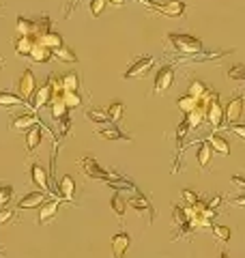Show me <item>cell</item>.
I'll list each match as a JSON object with an SVG mask.
<instances>
[{"mask_svg":"<svg viewBox=\"0 0 245 258\" xmlns=\"http://www.w3.org/2000/svg\"><path fill=\"white\" fill-rule=\"evenodd\" d=\"M88 7H91V15H93V18H101L103 11H105V7H108V0H91Z\"/></svg>","mask_w":245,"mask_h":258,"instance_id":"39","label":"cell"},{"mask_svg":"<svg viewBox=\"0 0 245 258\" xmlns=\"http://www.w3.org/2000/svg\"><path fill=\"white\" fill-rule=\"evenodd\" d=\"M15 30H18V35H32L35 37V20H26L24 15H18Z\"/></svg>","mask_w":245,"mask_h":258,"instance_id":"27","label":"cell"},{"mask_svg":"<svg viewBox=\"0 0 245 258\" xmlns=\"http://www.w3.org/2000/svg\"><path fill=\"white\" fill-rule=\"evenodd\" d=\"M13 198V187L11 185H0V209H5Z\"/></svg>","mask_w":245,"mask_h":258,"instance_id":"40","label":"cell"},{"mask_svg":"<svg viewBox=\"0 0 245 258\" xmlns=\"http://www.w3.org/2000/svg\"><path fill=\"white\" fill-rule=\"evenodd\" d=\"M0 64H3V60H0Z\"/></svg>","mask_w":245,"mask_h":258,"instance_id":"51","label":"cell"},{"mask_svg":"<svg viewBox=\"0 0 245 258\" xmlns=\"http://www.w3.org/2000/svg\"><path fill=\"white\" fill-rule=\"evenodd\" d=\"M30 181L35 183L41 191H45V194L52 191V189H50V176H47L45 168L41 166V164H32V166H30Z\"/></svg>","mask_w":245,"mask_h":258,"instance_id":"9","label":"cell"},{"mask_svg":"<svg viewBox=\"0 0 245 258\" xmlns=\"http://www.w3.org/2000/svg\"><path fill=\"white\" fill-rule=\"evenodd\" d=\"M170 43L174 45V50L183 56H194L202 52V41L196 39L194 35H181V32H170L168 35Z\"/></svg>","mask_w":245,"mask_h":258,"instance_id":"1","label":"cell"},{"mask_svg":"<svg viewBox=\"0 0 245 258\" xmlns=\"http://www.w3.org/2000/svg\"><path fill=\"white\" fill-rule=\"evenodd\" d=\"M110 207H112V213L118 217V220H122L125 217V211H127V203L120 198V194H114L112 200H110Z\"/></svg>","mask_w":245,"mask_h":258,"instance_id":"31","label":"cell"},{"mask_svg":"<svg viewBox=\"0 0 245 258\" xmlns=\"http://www.w3.org/2000/svg\"><path fill=\"white\" fill-rule=\"evenodd\" d=\"M50 26H52L50 15H41L39 20H35V37H37V41L45 35V32H50Z\"/></svg>","mask_w":245,"mask_h":258,"instance_id":"32","label":"cell"},{"mask_svg":"<svg viewBox=\"0 0 245 258\" xmlns=\"http://www.w3.org/2000/svg\"><path fill=\"white\" fill-rule=\"evenodd\" d=\"M155 64V58L153 56H140V58H136L132 64L127 67V71L122 74L125 80H132V78H144L149 74V69Z\"/></svg>","mask_w":245,"mask_h":258,"instance_id":"5","label":"cell"},{"mask_svg":"<svg viewBox=\"0 0 245 258\" xmlns=\"http://www.w3.org/2000/svg\"><path fill=\"white\" fill-rule=\"evenodd\" d=\"M52 101H54V86H52V80H47V82L37 86V93L32 97V110L39 112L41 108L50 106Z\"/></svg>","mask_w":245,"mask_h":258,"instance_id":"6","label":"cell"},{"mask_svg":"<svg viewBox=\"0 0 245 258\" xmlns=\"http://www.w3.org/2000/svg\"><path fill=\"white\" fill-rule=\"evenodd\" d=\"M174 82V67L172 64H163L159 67L157 76H155V84H153V95H163Z\"/></svg>","mask_w":245,"mask_h":258,"instance_id":"4","label":"cell"},{"mask_svg":"<svg viewBox=\"0 0 245 258\" xmlns=\"http://www.w3.org/2000/svg\"><path fill=\"white\" fill-rule=\"evenodd\" d=\"M39 43H41V45H45V47H50V50H56V47L65 45V43H63V37L58 35V32H52V30H50V32H45V35L39 39Z\"/></svg>","mask_w":245,"mask_h":258,"instance_id":"28","label":"cell"},{"mask_svg":"<svg viewBox=\"0 0 245 258\" xmlns=\"http://www.w3.org/2000/svg\"><path fill=\"white\" fill-rule=\"evenodd\" d=\"M110 5H114V7H122V5H127L129 0H108Z\"/></svg>","mask_w":245,"mask_h":258,"instance_id":"49","label":"cell"},{"mask_svg":"<svg viewBox=\"0 0 245 258\" xmlns=\"http://www.w3.org/2000/svg\"><path fill=\"white\" fill-rule=\"evenodd\" d=\"M209 91H211L209 84H207V82H202V80H194V82L190 84V95H192V97H196L198 101H200L202 97L207 95Z\"/></svg>","mask_w":245,"mask_h":258,"instance_id":"33","label":"cell"},{"mask_svg":"<svg viewBox=\"0 0 245 258\" xmlns=\"http://www.w3.org/2000/svg\"><path fill=\"white\" fill-rule=\"evenodd\" d=\"M15 88H18V95H22L26 101H30L32 97L37 93V78L32 74L30 69H24V74L18 78V82H15Z\"/></svg>","mask_w":245,"mask_h":258,"instance_id":"3","label":"cell"},{"mask_svg":"<svg viewBox=\"0 0 245 258\" xmlns=\"http://www.w3.org/2000/svg\"><path fill=\"white\" fill-rule=\"evenodd\" d=\"M185 116H187V123H190V129H198L202 125V120H207V110L198 106V108L192 110L190 114H185Z\"/></svg>","mask_w":245,"mask_h":258,"instance_id":"26","label":"cell"},{"mask_svg":"<svg viewBox=\"0 0 245 258\" xmlns=\"http://www.w3.org/2000/svg\"><path fill=\"white\" fill-rule=\"evenodd\" d=\"M230 205H234V207H245V194H241V196H234V198H230Z\"/></svg>","mask_w":245,"mask_h":258,"instance_id":"47","label":"cell"},{"mask_svg":"<svg viewBox=\"0 0 245 258\" xmlns=\"http://www.w3.org/2000/svg\"><path fill=\"white\" fill-rule=\"evenodd\" d=\"M73 194H76V181L71 179V176H60L58 179V198L60 200H73Z\"/></svg>","mask_w":245,"mask_h":258,"instance_id":"18","label":"cell"},{"mask_svg":"<svg viewBox=\"0 0 245 258\" xmlns=\"http://www.w3.org/2000/svg\"><path fill=\"white\" fill-rule=\"evenodd\" d=\"M60 203H65V200L56 198V200H47L45 205H41V207H39V217H37L39 224H47L50 220H54V215L58 213Z\"/></svg>","mask_w":245,"mask_h":258,"instance_id":"13","label":"cell"},{"mask_svg":"<svg viewBox=\"0 0 245 258\" xmlns=\"http://www.w3.org/2000/svg\"><path fill=\"white\" fill-rule=\"evenodd\" d=\"M63 101H65V106H67L69 110L80 108L82 106V95H80V91H65L63 93Z\"/></svg>","mask_w":245,"mask_h":258,"instance_id":"34","label":"cell"},{"mask_svg":"<svg viewBox=\"0 0 245 258\" xmlns=\"http://www.w3.org/2000/svg\"><path fill=\"white\" fill-rule=\"evenodd\" d=\"M219 258H230V256H228V254H226V252H224V254H222V256H219Z\"/></svg>","mask_w":245,"mask_h":258,"instance_id":"50","label":"cell"},{"mask_svg":"<svg viewBox=\"0 0 245 258\" xmlns=\"http://www.w3.org/2000/svg\"><path fill=\"white\" fill-rule=\"evenodd\" d=\"M230 183L234 185V187H239V189L245 191V174H234V176H230Z\"/></svg>","mask_w":245,"mask_h":258,"instance_id":"45","label":"cell"},{"mask_svg":"<svg viewBox=\"0 0 245 258\" xmlns=\"http://www.w3.org/2000/svg\"><path fill=\"white\" fill-rule=\"evenodd\" d=\"M181 196H183V200H185L187 205H196L200 200V196L194 189H181Z\"/></svg>","mask_w":245,"mask_h":258,"instance_id":"43","label":"cell"},{"mask_svg":"<svg viewBox=\"0 0 245 258\" xmlns=\"http://www.w3.org/2000/svg\"><path fill=\"white\" fill-rule=\"evenodd\" d=\"M207 123L213 127L215 132L224 125V108L219 106V101H213V103H211V106L207 108Z\"/></svg>","mask_w":245,"mask_h":258,"instance_id":"16","label":"cell"},{"mask_svg":"<svg viewBox=\"0 0 245 258\" xmlns=\"http://www.w3.org/2000/svg\"><path fill=\"white\" fill-rule=\"evenodd\" d=\"M52 54H54V58L60 60V62H69V64H76V62H78V54L73 52L69 45L56 47V50H52Z\"/></svg>","mask_w":245,"mask_h":258,"instance_id":"24","label":"cell"},{"mask_svg":"<svg viewBox=\"0 0 245 258\" xmlns=\"http://www.w3.org/2000/svg\"><path fill=\"white\" fill-rule=\"evenodd\" d=\"M132 245V237L127 232H118V235L112 237V254L114 258H125V252Z\"/></svg>","mask_w":245,"mask_h":258,"instance_id":"14","label":"cell"},{"mask_svg":"<svg viewBox=\"0 0 245 258\" xmlns=\"http://www.w3.org/2000/svg\"><path fill=\"white\" fill-rule=\"evenodd\" d=\"M243 106H245V99L241 95H236V97H232V99L228 101V106L224 108V120L228 123V127L239 123V118L243 116Z\"/></svg>","mask_w":245,"mask_h":258,"instance_id":"7","label":"cell"},{"mask_svg":"<svg viewBox=\"0 0 245 258\" xmlns=\"http://www.w3.org/2000/svg\"><path fill=\"white\" fill-rule=\"evenodd\" d=\"M45 191H28L26 196H24L20 203H18V211H26V209H39L41 205L45 203Z\"/></svg>","mask_w":245,"mask_h":258,"instance_id":"11","label":"cell"},{"mask_svg":"<svg viewBox=\"0 0 245 258\" xmlns=\"http://www.w3.org/2000/svg\"><path fill=\"white\" fill-rule=\"evenodd\" d=\"M103 183H105V185H110L114 191H134V194L140 191L132 181H127L125 176H120V174H110V179H108V181H103Z\"/></svg>","mask_w":245,"mask_h":258,"instance_id":"17","label":"cell"},{"mask_svg":"<svg viewBox=\"0 0 245 258\" xmlns=\"http://www.w3.org/2000/svg\"><path fill=\"white\" fill-rule=\"evenodd\" d=\"M41 136H43V125L37 123L26 132V151H35L41 144Z\"/></svg>","mask_w":245,"mask_h":258,"instance_id":"22","label":"cell"},{"mask_svg":"<svg viewBox=\"0 0 245 258\" xmlns=\"http://www.w3.org/2000/svg\"><path fill=\"white\" fill-rule=\"evenodd\" d=\"M196 157H198V166H200V168H207V166H209L211 157H213V149H211L209 140H207V142H200V147H198V153H196Z\"/></svg>","mask_w":245,"mask_h":258,"instance_id":"25","label":"cell"},{"mask_svg":"<svg viewBox=\"0 0 245 258\" xmlns=\"http://www.w3.org/2000/svg\"><path fill=\"white\" fill-rule=\"evenodd\" d=\"M37 123H41V118L37 116V112L32 110V112H28V114L15 116V118L11 120L9 129H13V132H28V129H30L32 125H37Z\"/></svg>","mask_w":245,"mask_h":258,"instance_id":"10","label":"cell"},{"mask_svg":"<svg viewBox=\"0 0 245 258\" xmlns=\"http://www.w3.org/2000/svg\"><path fill=\"white\" fill-rule=\"evenodd\" d=\"M230 132H234V134L239 136V138L245 142V125H241V123H234V125L230 127Z\"/></svg>","mask_w":245,"mask_h":258,"instance_id":"46","label":"cell"},{"mask_svg":"<svg viewBox=\"0 0 245 258\" xmlns=\"http://www.w3.org/2000/svg\"><path fill=\"white\" fill-rule=\"evenodd\" d=\"M209 144L215 153H219V155H224V157L230 155V144H228V140L224 138V136H219L217 132H213L209 136Z\"/></svg>","mask_w":245,"mask_h":258,"instance_id":"21","label":"cell"},{"mask_svg":"<svg viewBox=\"0 0 245 258\" xmlns=\"http://www.w3.org/2000/svg\"><path fill=\"white\" fill-rule=\"evenodd\" d=\"M67 106H65V101H63V97H56V99L50 103V112H52V118L58 123V120L63 118V116H67Z\"/></svg>","mask_w":245,"mask_h":258,"instance_id":"30","label":"cell"},{"mask_svg":"<svg viewBox=\"0 0 245 258\" xmlns=\"http://www.w3.org/2000/svg\"><path fill=\"white\" fill-rule=\"evenodd\" d=\"M80 164H82V170H84V174L88 179H95V181H108L110 179V172L103 170L93 157H82Z\"/></svg>","mask_w":245,"mask_h":258,"instance_id":"8","label":"cell"},{"mask_svg":"<svg viewBox=\"0 0 245 258\" xmlns=\"http://www.w3.org/2000/svg\"><path fill=\"white\" fill-rule=\"evenodd\" d=\"M71 129V120H69V116H63L60 120H58V132H60V136H65Z\"/></svg>","mask_w":245,"mask_h":258,"instance_id":"44","label":"cell"},{"mask_svg":"<svg viewBox=\"0 0 245 258\" xmlns=\"http://www.w3.org/2000/svg\"><path fill=\"white\" fill-rule=\"evenodd\" d=\"M20 106H28V101L22 95L9 93V91L0 93V108H20Z\"/></svg>","mask_w":245,"mask_h":258,"instance_id":"19","label":"cell"},{"mask_svg":"<svg viewBox=\"0 0 245 258\" xmlns=\"http://www.w3.org/2000/svg\"><path fill=\"white\" fill-rule=\"evenodd\" d=\"M97 134H99L101 138H105V140H125V142L129 140L127 136L116 127V123H112V120L108 123V127H99V129H97Z\"/></svg>","mask_w":245,"mask_h":258,"instance_id":"23","label":"cell"},{"mask_svg":"<svg viewBox=\"0 0 245 258\" xmlns=\"http://www.w3.org/2000/svg\"><path fill=\"white\" fill-rule=\"evenodd\" d=\"M105 112H108V116H110L112 123H118V120L122 118V114H125V106H122L120 101H112Z\"/></svg>","mask_w":245,"mask_h":258,"instance_id":"35","label":"cell"},{"mask_svg":"<svg viewBox=\"0 0 245 258\" xmlns=\"http://www.w3.org/2000/svg\"><path fill=\"white\" fill-rule=\"evenodd\" d=\"M219 205H222V196H213V198H211L209 203H207V207H209V209H217Z\"/></svg>","mask_w":245,"mask_h":258,"instance_id":"48","label":"cell"},{"mask_svg":"<svg viewBox=\"0 0 245 258\" xmlns=\"http://www.w3.org/2000/svg\"><path fill=\"white\" fill-rule=\"evenodd\" d=\"M63 84H65V91H78V88H80L78 71H69L67 76H63Z\"/></svg>","mask_w":245,"mask_h":258,"instance_id":"37","label":"cell"},{"mask_svg":"<svg viewBox=\"0 0 245 258\" xmlns=\"http://www.w3.org/2000/svg\"><path fill=\"white\" fill-rule=\"evenodd\" d=\"M176 106H178V110H181L183 114H190L192 110L198 108V99H196V97H192L190 93H187L185 97H178V99H176Z\"/></svg>","mask_w":245,"mask_h":258,"instance_id":"29","label":"cell"},{"mask_svg":"<svg viewBox=\"0 0 245 258\" xmlns=\"http://www.w3.org/2000/svg\"><path fill=\"white\" fill-rule=\"evenodd\" d=\"M211 232H213V237H215L217 241H222V243H228V241H230V235H232L228 226H219V224L211 226Z\"/></svg>","mask_w":245,"mask_h":258,"instance_id":"36","label":"cell"},{"mask_svg":"<svg viewBox=\"0 0 245 258\" xmlns=\"http://www.w3.org/2000/svg\"><path fill=\"white\" fill-rule=\"evenodd\" d=\"M86 118L91 120V123H110V116L105 110H86Z\"/></svg>","mask_w":245,"mask_h":258,"instance_id":"38","label":"cell"},{"mask_svg":"<svg viewBox=\"0 0 245 258\" xmlns=\"http://www.w3.org/2000/svg\"><path fill=\"white\" fill-rule=\"evenodd\" d=\"M127 207H129V209H136V211H138V213H142V215H144V213H149L151 222H153V217H155L153 205L149 203V198H146V196H142L140 191H138L136 196H132V198L127 200Z\"/></svg>","mask_w":245,"mask_h":258,"instance_id":"12","label":"cell"},{"mask_svg":"<svg viewBox=\"0 0 245 258\" xmlns=\"http://www.w3.org/2000/svg\"><path fill=\"white\" fill-rule=\"evenodd\" d=\"M172 222L176 226H183L185 222H190L187 220V213H185V207H178V205L172 207Z\"/></svg>","mask_w":245,"mask_h":258,"instance_id":"41","label":"cell"},{"mask_svg":"<svg viewBox=\"0 0 245 258\" xmlns=\"http://www.w3.org/2000/svg\"><path fill=\"white\" fill-rule=\"evenodd\" d=\"M28 58H30L32 62H37V64H45L47 60H52V58H54V54H52L50 47L41 45V43L37 41V45L32 47V52L28 54Z\"/></svg>","mask_w":245,"mask_h":258,"instance_id":"20","label":"cell"},{"mask_svg":"<svg viewBox=\"0 0 245 258\" xmlns=\"http://www.w3.org/2000/svg\"><path fill=\"white\" fill-rule=\"evenodd\" d=\"M35 45H37V37H32V35H20L13 41V50H15V54H18V56H28Z\"/></svg>","mask_w":245,"mask_h":258,"instance_id":"15","label":"cell"},{"mask_svg":"<svg viewBox=\"0 0 245 258\" xmlns=\"http://www.w3.org/2000/svg\"><path fill=\"white\" fill-rule=\"evenodd\" d=\"M228 78L245 82V64H234V67H230L228 69Z\"/></svg>","mask_w":245,"mask_h":258,"instance_id":"42","label":"cell"},{"mask_svg":"<svg viewBox=\"0 0 245 258\" xmlns=\"http://www.w3.org/2000/svg\"><path fill=\"white\" fill-rule=\"evenodd\" d=\"M140 3L151 7V9H155L157 13L168 15V18H181V15L187 11L185 3H181V0H170V3H166V5H157V3H153V0H140Z\"/></svg>","mask_w":245,"mask_h":258,"instance_id":"2","label":"cell"}]
</instances>
